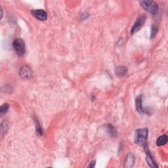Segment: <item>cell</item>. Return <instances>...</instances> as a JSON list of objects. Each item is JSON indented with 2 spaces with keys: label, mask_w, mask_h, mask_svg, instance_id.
Here are the masks:
<instances>
[{
  "label": "cell",
  "mask_w": 168,
  "mask_h": 168,
  "mask_svg": "<svg viewBox=\"0 0 168 168\" xmlns=\"http://www.w3.org/2000/svg\"><path fill=\"white\" fill-rule=\"evenodd\" d=\"M142 96L141 95L139 96L136 99V108L137 110L140 113H145V111L142 106Z\"/></svg>",
  "instance_id": "30bf717a"
},
{
  "label": "cell",
  "mask_w": 168,
  "mask_h": 168,
  "mask_svg": "<svg viewBox=\"0 0 168 168\" xmlns=\"http://www.w3.org/2000/svg\"><path fill=\"white\" fill-rule=\"evenodd\" d=\"M20 77L24 80H29L33 76V72L28 66H23L20 68L19 70Z\"/></svg>",
  "instance_id": "277c9868"
},
{
  "label": "cell",
  "mask_w": 168,
  "mask_h": 168,
  "mask_svg": "<svg viewBox=\"0 0 168 168\" xmlns=\"http://www.w3.org/2000/svg\"><path fill=\"white\" fill-rule=\"evenodd\" d=\"M127 72H128V69L126 67L121 66V67H118L116 70V75L119 76V77H122L126 74Z\"/></svg>",
  "instance_id": "8fae6325"
},
{
  "label": "cell",
  "mask_w": 168,
  "mask_h": 168,
  "mask_svg": "<svg viewBox=\"0 0 168 168\" xmlns=\"http://www.w3.org/2000/svg\"><path fill=\"white\" fill-rule=\"evenodd\" d=\"M158 24L156 23H154L152 24V28H151V39L156 36L158 33Z\"/></svg>",
  "instance_id": "4fadbf2b"
},
{
  "label": "cell",
  "mask_w": 168,
  "mask_h": 168,
  "mask_svg": "<svg viewBox=\"0 0 168 168\" xmlns=\"http://www.w3.org/2000/svg\"><path fill=\"white\" fill-rule=\"evenodd\" d=\"M105 128L106 129L108 133L111 136H116L117 135V131L115 129V128L113 126H112L111 124H107L105 126Z\"/></svg>",
  "instance_id": "7c38bea8"
},
{
  "label": "cell",
  "mask_w": 168,
  "mask_h": 168,
  "mask_svg": "<svg viewBox=\"0 0 168 168\" xmlns=\"http://www.w3.org/2000/svg\"><path fill=\"white\" fill-rule=\"evenodd\" d=\"M148 129L143 128L137 129L135 133V143L142 145V146L147 144L146 141L147 139H148Z\"/></svg>",
  "instance_id": "6da1fadb"
},
{
  "label": "cell",
  "mask_w": 168,
  "mask_h": 168,
  "mask_svg": "<svg viewBox=\"0 0 168 168\" xmlns=\"http://www.w3.org/2000/svg\"><path fill=\"white\" fill-rule=\"evenodd\" d=\"M31 13L35 19L41 20V21H44V20H46L47 19V12L43 9L32 10Z\"/></svg>",
  "instance_id": "8992f818"
},
{
  "label": "cell",
  "mask_w": 168,
  "mask_h": 168,
  "mask_svg": "<svg viewBox=\"0 0 168 168\" xmlns=\"http://www.w3.org/2000/svg\"><path fill=\"white\" fill-rule=\"evenodd\" d=\"M9 108V104L5 103L1 105V108H0V112H1V114H6L7 112H8Z\"/></svg>",
  "instance_id": "5bb4252c"
},
{
  "label": "cell",
  "mask_w": 168,
  "mask_h": 168,
  "mask_svg": "<svg viewBox=\"0 0 168 168\" xmlns=\"http://www.w3.org/2000/svg\"><path fill=\"white\" fill-rule=\"evenodd\" d=\"M95 162L93 161L91 163V165H89V167H93L94 166H95Z\"/></svg>",
  "instance_id": "9a60e30c"
},
{
  "label": "cell",
  "mask_w": 168,
  "mask_h": 168,
  "mask_svg": "<svg viewBox=\"0 0 168 168\" xmlns=\"http://www.w3.org/2000/svg\"><path fill=\"white\" fill-rule=\"evenodd\" d=\"M1 19H2V17H3V10H2V9L1 8Z\"/></svg>",
  "instance_id": "2e32d148"
},
{
  "label": "cell",
  "mask_w": 168,
  "mask_h": 168,
  "mask_svg": "<svg viewBox=\"0 0 168 168\" xmlns=\"http://www.w3.org/2000/svg\"><path fill=\"white\" fill-rule=\"evenodd\" d=\"M141 7L145 11L150 12L152 15H156L158 12L159 7L158 4L154 1H140Z\"/></svg>",
  "instance_id": "7a4b0ae2"
},
{
  "label": "cell",
  "mask_w": 168,
  "mask_h": 168,
  "mask_svg": "<svg viewBox=\"0 0 168 168\" xmlns=\"http://www.w3.org/2000/svg\"><path fill=\"white\" fill-rule=\"evenodd\" d=\"M12 45H13L15 51H16L17 54L20 57H22L25 54V53H26V45H25L24 40L21 38H17V39L15 40Z\"/></svg>",
  "instance_id": "3957f363"
},
{
  "label": "cell",
  "mask_w": 168,
  "mask_h": 168,
  "mask_svg": "<svg viewBox=\"0 0 168 168\" xmlns=\"http://www.w3.org/2000/svg\"><path fill=\"white\" fill-rule=\"evenodd\" d=\"M144 148L145 150V152H146V162L148 163L149 165L151 167H158V165L156 164V162L154 161V160L152 157V154L151 153V152L149 151L148 146H147V144L144 145Z\"/></svg>",
  "instance_id": "52a82bcc"
},
{
  "label": "cell",
  "mask_w": 168,
  "mask_h": 168,
  "mask_svg": "<svg viewBox=\"0 0 168 168\" xmlns=\"http://www.w3.org/2000/svg\"><path fill=\"white\" fill-rule=\"evenodd\" d=\"M145 20H146V17H145L144 15L139 17L138 19H137L135 22L133 28H132L131 30V34H134L135 33L137 32L141 28L144 24Z\"/></svg>",
  "instance_id": "5b68a950"
},
{
  "label": "cell",
  "mask_w": 168,
  "mask_h": 168,
  "mask_svg": "<svg viewBox=\"0 0 168 168\" xmlns=\"http://www.w3.org/2000/svg\"><path fill=\"white\" fill-rule=\"evenodd\" d=\"M167 135H163L160 136L156 140V145L158 146H163L167 143Z\"/></svg>",
  "instance_id": "9c48e42d"
},
{
  "label": "cell",
  "mask_w": 168,
  "mask_h": 168,
  "mask_svg": "<svg viewBox=\"0 0 168 168\" xmlns=\"http://www.w3.org/2000/svg\"><path fill=\"white\" fill-rule=\"evenodd\" d=\"M134 162H135V157L133 156V154H129L126 158V161H125L124 166L126 167H133Z\"/></svg>",
  "instance_id": "ba28073f"
}]
</instances>
